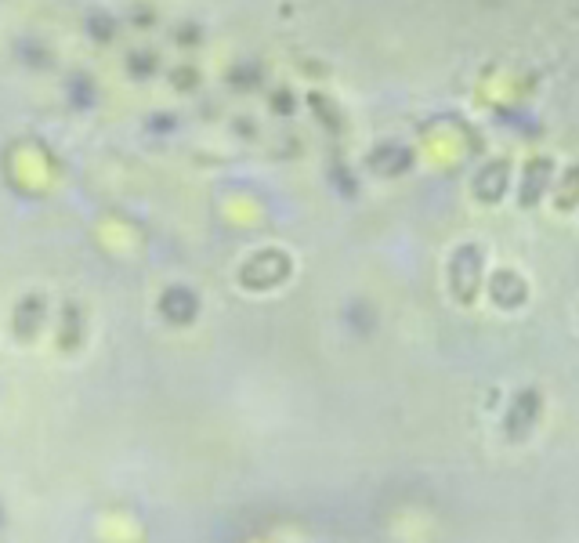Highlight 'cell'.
Returning a JSON list of instances; mask_svg holds the SVG:
<instances>
[{"label": "cell", "instance_id": "2", "mask_svg": "<svg viewBox=\"0 0 579 543\" xmlns=\"http://www.w3.org/2000/svg\"><path fill=\"white\" fill-rule=\"evenodd\" d=\"M478 279H482V250L478 247H464L460 254H456L453 261V294L464 301V305H471L478 297Z\"/></svg>", "mask_w": 579, "mask_h": 543}, {"label": "cell", "instance_id": "1", "mask_svg": "<svg viewBox=\"0 0 579 543\" xmlns=\"http://www.w3.org/2000/svg\"><path fill=\"white\" fill-rule=\"evenodd\" d=\"M540 410H543V399L540 391H518V399L511 402V410L504 417V435L511 442H525L536 431V420H540Z\"/></svg>", "mask_w": 579, "mask_h": 543}, {"label": "cell", "instance_id": "3", "mask_svg": "<svg viewBox=\"0 0 579 543\" xmlns=\"http://www.w3.org/2000/svg\"><path fill=\"white\" fill-rule=\"evenodd\" d=\"M493 301L500 308H518L525 301V283L514 272H496L493 276Z\"/></svg>", "mask_w": 579, "mask_h": 543}]
</instances>
